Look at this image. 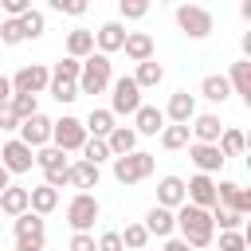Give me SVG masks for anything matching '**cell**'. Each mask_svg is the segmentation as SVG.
Here are the masks:
<instances>
[{"instance_id":"obj_46","label":"cell","mask_w":251,"mask_h":251,"mask_svg":"<svg viewBox=\"0 0 251 251\" xmlns=\"http://www.w3.org/2000/svg\"><path fill=\"white\" fill-rule=\"evenodd\" d=\"M51 8L63 12V16H82L86 12V0H51Z\"/></svg>"},{"instance_id":"obj_19","label":"cell","mask_w":251,"mask_h":251,"mask_svg":"<svg viewBox=\"0 0 251 251\" xmlns=\"http://www.w3.org/2000/svg\"><path fill=\"white\" fill-rule=\"evenodd\" d=\"M165 126H169V122H165L161 106H145V102H141V110L133 114V133H137V137H157Z\"/></svg>"},{"instance_id":"obj_43","label":"cell","mask_w":251,"mask_h":251,"mask_svg":"<svg viewBox=\"0 0 251 251\" xmlns=\"http://www.w3.org/2000/svg\"><path fill=\"white\" fill-rule=\"evenodd\" d=\"M247 231H220V251H247Z\"/></svg>"},{"instance_id":"obj_8","label":"cell","mask_w":251,"mask_h":251,"mask_svg":"<svg viewBox=\"0 0 251 251\" xmlns=\"http://www.w3.org/2000/svg\"><path fill=\"white\" fill-rule=\"evenodd\" d=\"M8 82H12V94H31V98H35V94H43V90H47L51 71H47L43 63H27V67H20Z\"/></svg>"},{"instance_id":"obj_34","label":"cell","mask_w":251,"mask_h":251,"mask_svg":"<svg viewBox=\"0 0 251 251\" xmlns=\"http://www.w3.org/2000/svg\"><path fill=\"white\" fill-rule=\"evenodd\" d=\"M20 31H24V39H39V35L47 31V16H43L39 8H27V12L20 16Z\"/></svg>"},{"instance_id":"obj_49","label":"cell","mask_w":251,"mask_h":251,"mask_svg":"<svg viewBox=\"0 0 251 251\" xmlns=\"http://www.w3.org/2000/svg\"><path fill=\"white\" fill-rule=\"evenodd\" d=\"M12 102V82H8V75H0V106H8Z\"/></svg>"},{"instance_id":"obj_21","label":"cell","mask_w":251,"mask_h":251,"mask_svg":"<svg viewBox=\"0 0 251 251\" xmlns=\"http://www.w3.org/2000/svg\"><path fill=\"white\" fill-rule=\"evenodd\" d=\"M122 51H126V59H133V63H149V59H153V51H157V43H153V35H149V31H126Z\"/></svg>"},{"instance_id":"obj_23","label":"cell","mask_w":251,"mask_h":251,"mask_svg":"<svg viewBox=\"0 0 251 251\" xmlns=\"http://www.w3.org/2000/svg\"><path fill=\"white\" fill-rule=\"evenodd\" d=\"M224 78H227L231 94H239V98L251 106V63H247V59H235V63H231V71H227Z\"/></svg>"},{"instance_id":"obj_32","label":"cell","mask_w":251,"mask_h":251,"mask_svg":"<svg viewBox=\"0 0 251 251\" xmlns=\"http://www.w3.org/2000/svg\"><path fill=\"white\" fill-rule=\"evenodd\" d=\"M35 165H39L43 173H63L71 161H67V153H63V149H55V145H43V149H35Z\"/></svg>"},{"instance_id":"obj_7","label":"cell","mask_w":251,"mask_h":251,"mask_svg":"<svg viewBox=\"0 0 251 251\" xmlns=\"http://www.w3.org/2000/svg\"><path fill=\"white\" fill-rule=\"evenodd\" d=\"M106 110H110L114 118H118V114H129V118H133V114L141 110V90H137V82H133L129 75H122V78L110 82V106H106Z\"/></svg>"},{"instance_id":"obj_4","label":"cell","mask_w":251,"mask_h":251,"mask_svg":"<svg viewBox=\"0 0 251 251\" xmlns=\"http://www.w3.org/2000/svg\"><path fill=\"white\" fill-rule=\"evenodd\" d=\"M173 20H176L180 35H188V39H204V35H212V27H216V20H212V12H208L204 4H180V8L173 12Z\"/></svg>"},{"instance_id":"obj_10","label":"cell","mask_w":251,"mask_h":251,"mask_svg":"<svg viewBox=\"0 0 251 251\" xmlns=\"http://www.w3.org/2000/svg\"><path fill=\"white\" fill-rule=\"evenodd\" d=\"M184 204L212 212V208H216V176H204V173L188 176V180H184Z\"/></svg>"},{"instance_id":"obj_40","label":"cell","mask_w":251,"mask_h":251,"mask_svg":"<svg viewBox=\"0 0 251 251\" xmlns=\"http://www.w3.org/2000/svg\"><path fill=\"white\" fill-rule=\"evenodd\" d=\"M78 75H82V63L78 59H59L51 67V78H63V82H78Z\"/></svg>"},{"instance_id":"obj_33","label":"cell","mask_w":251,"mask_h":251,"mask_svg":"<svg viewBox=\"0 0 251 251\" xmlns=\"http://www.w3.org/2000/svg\"><path fill=\"white\" fill-rule=\"evenodd\" d=\"M216 149L224 153V161H227V157H239V153L247 149V133H243V129H224L220 141H216Z\"/></svg>"},{"instance_id":"obj_50","label":"cell","mask_w":251,"mask_h":251,"mask_svg":"<svg viewBox=\"0 0 251 251\" xmlns=\"http://www.w3.org/2000/svg\"><path fill=\"white\" fill-rule=\"evenodd\" d=\"M161 251H192V247H188L184 239H176V235H173V239H165V247H161Z\"/></svg>"},{"instance_id":"obj_15","label":"cell","mask_w":251,"mask_h":251,"mask_svg":"<svg viewBox=\"0 0 251 251\" xmlns=\"http://www.w3.org/2000/svg\"><path fill=\"white\" fill-rule=\"evenodd\" d=\"M188 161H192L196 173H204V176H216V173L224 169V153H220L216 145H200V141H188Z\"/></svg>"},{"instance_id":"obj_16","label":"cell","mask_w":251,"mask_h":251,"mask_svg":"<svg viewBox=\"0 0 251 251\" xmlns=\"http://www.w3.org/2000/svg\"><path fill=\"white\" fill-rule=\"evenodd\" d=\"M98 180H102V169H98V165H90V161H82V157L67 165V188L90 192V188H98Z\"/></svg>"},{"instance_id":"obj_13","label":"cell","mask_w":251,"mask_h":251,"mask_svg":"<svg viewBox=\"0 0 251 251\" xmlns=\"http://www.w3.org/2000/svg\"><path fill=\"white\" fill-rule=\"evenodd\" d=\"M20 141L35 153V149H43V145H51V118L47 114H35V118H27V122H20Z\"/></svg>"},{"instance_id":"obj_18","label":"cell","mask_w":251,"mask_h":251,"mask_svg":"<svg viewBox=\"0 0 251 251\" xmlns=\"http://www.w3.org/2000/svg\"><path fill=\"white\" fill-rule=\"evenodd\" d=\"M188 133H192V141H200V145H216L220 133H224V122H220V114H196V118L188 122Z\"/></svg>"},{"instance_id":"obj_45","label":"cell","mask_w":251,"mask_h":251,"mask_svg":"<svg viewBox=\"0 0 251 251\" xmlns=\"http://www.w3.org/2000/svg\"><path fill=\"white\" fill-rule=\"evenodd\" d=\"M67 251H98L94 247V231H75L71 243H67Z\"/></svg>"},{"instance_id":"obj_25","label":"cell","mask_w":251,"mask_h":251,"mask_svg":"<svg viewBox=\"0 0 251 251\" xmlns=\"http://www.w3.org/2000/svg\"><path fill=\"white\" fill-rule=\"evenodd\" d=\"M55 208H59V192H55V188H47V184L27 188V212H35V216H51Z\"/></svg>"},{"instance_id":"obj_37","label":"cell","mask_w":251,"mask_h":251,"mask_svg":"<svg viewBox=\"0 0 251 251\" xmlns=\"http://www.w3.org/2000/svg\"><path fill=\"white\" fill-rule=\"evenodd\" d=\"M78 153H82V161H90V165H98V169H102V161H114L102 137H86V145H82Z\"/></svg>"},{"instance_id":"obj_51","label":"cell","mask_w":251,"mask_h":251,"mask_svg":"<svg viewBox=\"0 0 251 251\" xmlns=\"http://www.w3.org/2000/svg\"><path fill=\"white\" fill-rule=\"evenodd\" d=\"M47 243H16V251H43Z\"/></svg>"},{"instance_id":"obj_20","label":"cell","mask_w":251,"mask_h":251,"mask_svg":"<svg viewBox=\"0 0 251 251\" xmlns=\"http://www.w3.org/2000/svg\"><path fill=\"white\" fill-rule=\"evenodd\" d=\"M184 204V176H161L157 180V208H169V212H176Z\"/></svg>"},{"instance_id":"obj_30","label":"cell","mask_w":251,"mask_h":251,"mask_svg":"<svg viewBox=\"0 0 251 251\" xmlns=\"http://www.w3.org/2000/svg\"><path fill=\"white\" fill-rule=\"evenodd\" d=\"M200 98H208V102H227L231 98V86H227V78L224 75H204L200 78Z\"/></svg>"},{"instance_id":"obj_1","label":"cell","mask_w":251,"mask_h":251,"mask_svg":"<svg viewBox=\"0 0 251 251\" xmlns=\"http://www.w3.org/2000/svg\"><path fill=\"white\" fill-rule=\"evenodd\" d=\"M173 220H176V239H184L192 251H204V247L216 243V227H212V216H208L204 208L180 204V208L173 212Z\"/></svg>"},{"instance_id":"obj_24","label":"cell","mask_w":251,"mask_h":251,"mask_svg":"<svg viewBox=\"0 0 251 251\" xmlns=\"http://www.w3.org/2000/svg\"><path fill=\"white\" fill-rule=\"evenodd\" d=\"M114 126H118V118H114L106 106H94V110L82 118V129H86V137H102V141H106Z\"/></svg>"},{"instance_id":"obj_31","label":"cell","mask_w":251,"mask_h":251,"mask_svg":"<svg viewBox=\"0 0 251 251\" xmlns=\"http://www.w3.org/2000/svg\"><path fill=\"white\" fill-rule=\"evenodd\" d=\"M157 141H161V149H169V153H176V149H188V141H192V133H188V126H165V129L157 133Z\"/></svg>"},{"instance_id":"obj_12","label":"cell","mask_w":251,"mask_h":251,"mask_svg":"<svg viewBox=\"0 0 251 251\" xmlns=\"http://www.w3.org/2000/svg\"><path fill=\"white\" fill-rule=\"evenodd\" d=\"M216 204L247 216V212H251V192H247L239 180H216Z\"/></svg>"},{"instance_id":"obj_6","label":"cell","mask_w":251,"mask_h":251,"mask_svg":"<svg viewBox=\"0 0 251 251\" xmlns=\"http://www.w3.org/2000/svg\"><path fill=\"white\" fill-rule=\"evenodd\" d=\"M51 145L63 149V153H78L86 145V129H82V118L75 114H63L59 122H51Z\"/></svg>"},{"instance_id":"obj_14","label":"cell","mask_w":251,"mask_h":251,"mask_svg":"<svg viewBox=\"0 0 251 251\" xmlns=\"http://www.w3.org/2000/svg\"><path fill=\"white\" fill-rule=\"evenodd\" d=\"M122 43H126V24L122 20H106L98 31H94V51L98 55H114V51H122Z\"/></svg>"},{"instance_id":"obj_48","label":"cell","mask_w":251,"mask_h":251,"mask_svg":"<svg viewBox=\"0 0 251 251\" xmlns=\"http://www.w3.org/2000/svg\"><path fill=\"white\" fill-rule=\"evenodd\" d=\"M0 129H4V133H12V129H20V118L12 114V106H0Z\"/></svg>"},{"instance_id":"obj_22","label":"cell","mask_w":251,"mask_h":251,"mask_svg":"<svg viewBox=\"0 0 251 251\" xmlns=\"http://www.w3.org/2000/svg\"><path fill=\"white\" fill-rule=\"evenodd\" d=\"M141 227H145L149 235H157V239H173V235H176V220H173V212H169V208H157V204L145 212V224H141Z\"/></svg>"},{"instance_id":"obj_41","label":"cell","mask_w":251,"mask_h":251,"mask_svg":"<svg viewBox=\"0 0 251 251\" xmlns=\"http://www.w3.org/2000/svg\"><path fill=\"white\" fill-rule=\"evenodd\" d=\"M118 16L122 20H145L149 16V0H118Z\"/></svg>"},{"instance_id":"obj_42","label":"cell","mask_w":251,"mask_h":251,"mask_svg":"<svg viewBox=\"0 0 251 251\" xmlns=\"http://www.w3.org/2000/svg\"><path fill=\"white\" fill-rule=\"evenodd\" d=\"M0 43H4V47H20V43H24L20 20H4V24H0Z\"/></svg>"},{"instance_id":"obj_29","label":"cell","mask_w":251,"mask_h":251,"mask_svg":"<svg viewBox=\"0 0 251 251\" xmlns=\"http://www.w3.org/2000/svg\"><path fill=\"white\" fill-rule=\"evenodd\" d=\"M0 212L4 216H24L27 212V188H20V184H8L4 192H0Z\"/></svg>"},{"instance_id":"obj_11","label":"cell","mask_w":251,"mask_h":251,"mask_svg":"<svg viewBox=\"0 0 251 251\" xmlns=\"http://www.w3.org/2000/svg\"><path fill=\"white\" fill-rule=\"evenodd\" d=\"M161 114H165L169 126H188V122L196 118V94H188V90H173Z\"/></svg>"},{"instance_id":"obj_39","label":"cell","mask_w":251,"mask_h":251,"mask_svg":"<svg viewBox=\"0 0 251 251\" xmlns=\"http://www.w3.org/2000/svg\"><path fill=\"white\" fill-rule=\"evenodd\" d=\"M47 94H51L55 102H63V106H67V102H75V98H78V82H63V78H51V82H47Z\"/></svg>"},{"instance_id":"obj_54","label":"cell","mask_w":251,"mask_h":251,"mask_svg":"<svg viewBox=\"0 0 251 251\" xmlns=\"http://www.w3.org/2000/svg\"><path fill=\"white\" fill-rule=\"evenodd\" d=\"M145 251H149V247H145Z\"/></svg>"},{"instance_id":"obj_2","label":"cell","mask_w":251,"mask_h":251,"mask_svg":"<svg viewBox=\"0 0 251 251\" xmlns=\"http://www.w3.org/2000/svg\"><path fill=\"white\" fill-rule=\"evenodd\" d=\"M110 82H114V63L98 51L86 55L82 75H78V94H102V90H110Z\"/></svg>"},{"instance_id":"obj_53","label":"cell","mask_w":251,"mask_h":251,"mask_svg":"<svg viewBox=\"0 0 251 251\" xmlns=\"http://www.w3.org/2000/svg\"><path fill=\"white\" fill-rule=\"evenodd\" d=\"M247 251H251V247H247Z\"/></svg>"},{"instance_id":"obj_26","label":"cell","mask_w":251,"mask_h":251,"mask_svg":"<svg viewBox=\"0 0 251 251\" xmlns=\"http://www.w3.org/2000/svg\"><path fill=\"white\" fill-rule=\"evenodd\" d=\"M86 55H94V31H86V27H71L67 31V59H86Z\"/></svg>"},{"instance_id":"obj_38","label":"cell","mask_w":251,"mask_h":251,"mask_svg":"<svg viewBox=\"0 0 251 251\" xmlns=\"http://www.w3.org/2000/svg\"><path fill=\"white\" fill-rule=\"evenodd\" d=\"M12 114L20 118V122H27V118H35L39 114V98H31V94H12Z\"/></svg>"},{"instance_id":"obj_44","label":"cell","mask_w":251,"mask_h":251,"mask_svg":"<svg viewBox=\"0 0 251 251\" xmlns=\"http://www.w3.org/2000/svg\"><path fill=\"white\" fill-rule=\"evenodd\" d=\"M94 247H98V251H126V247H122V235H118L114 227H110V231H102V235L94 239Z\"/></svg>"},{"instance_id":"obj_9","label":"cell","mask_w":251,"mask_h":251,"mask_svg":"<svg viewBox=\"0 0 251 251\" xmlns=\"http://www.w3.org/2000/svg\"><path fill=\"white\" fill-rule=\"evenodd\" d=\"M0 165L8 169V176H16V173H31V165H35V153L20 141V137H8L4 145H0Z\"/></svg>"},{"instance_id":"obj_35","label":"cell","mask_w":251,"mask_h":251,"mask_svg":"<svg viewBox=\"0 0 251 251\" xmlns=\"http://www.w3.org/2000/svg\"><path fill=\"white\" fill-rule=\"evenodd\" d=\"M208 216H212V227H220V231H243V220H247V216H239V212H231V208H220V204H216Z\"/></svg>"},{"instance_id":"obj_28","label":"cell","mask_w":251,"mask_h":251,"mask_svg":"<svg viewBox=\"0 0 251 251\" xmlns=\"http://www.w3.org/2000/svg\"><path fill=\"white\" fill-rule=\"evenodd\" d=\"M129 78L137 82V90H153V86L165 82V67H161L157 59H149V63H137V71H133Z\"/></svg>"},{"instance_id":"obj_52","label":"cell","mask_w":251,"mask_h":251,"mask_svg":"<svg viewBox=\"0 0 251 251\" xmlns=\"http://www.w3.org/2000/svg\"><path fill=\"white\" fill-rule=\"evenodd\" d=\"M8 184H12V176H8V169H4V165H0V192H4V188H8Z\"/></svg>"},{"instance_id":"obj_17","label":"cell","mask_w":251,"mask_h":251,"mask_svg":"<svg viewBox=\"0 0 251 251\" xmlns=\"http://www.w3.org/2000/svg\"><path fill=\"white\" fill-rule=\"evenodd\" d=\"M12 231H16V243H47V224H43V216H35V212L16 216Z\"/></svg>"},{"instance_id":"obj_36","label":"cell","mask_w":251,"mask_h":251,"mask_svg":"<svg viewBox=\"0 0 251 251\" xmlns=\"http://www.w3.org/2000/svg\"><path fill=\"white\" fill-rule=\"evenodd\" d=\"M118 235H122V247L126 251H145L149 247V231L141 224H126V231H118Z\"/></svg>"},{"instance_id":"obj_3","label":"cell","mask_w":251,"mask_h":251,"mask_svg":"<svg viewBox=\"0 0 251 251\" xmlns=\"http://www.w3.org/2000/svg\"><path fill=\"white\" fill-rule=\"evenodd\" d=\"M110 165H114V180H118V184H137V180L153 176V169H157L153 153H145V149H133V153H126V157H114Z\"/></svg>"},{"instance_id":"obj_47","label":"cell","mask_w":251,"mask_h":251,"mask_svg":"<svg viewBox=\"0 0 251 251\" xmlns=\"http://www.w3.org/2000/svg\"><path fill=\"white\" fill-rule=\"evenodd\" d=\"M27 8H31V0H4V12H8V20H20Z\"/></svg>"},{"instance_id":"obj_5","label":"cell","mask_w":251,"mask_h":251,"mask_svg":"<svg viewBox=\"0 0 251 251\" xmlns=\"http://www.w3.org/2000/svg\"><path fill=\"white\" fill-rule=\"evenodd\" d=\"M98 216H102V204H98L94 192H75L67 200V224H71V231H90Z\"/></svg>"},{"instance_id":"obj_27","label":"cell","mask_w":251,"mask_h":251,"mask_svg":"<svg viewBox=\"0 0 251 251\" xmlns=\"http://www.w3.org/2000/svg\"><path fill=\"white\" fill-rule=\"evenodd\" d=\"M106 149H110V157H126V153H133V149H137V133H133V126H114L110 137H106Z\"/></svg>"}]
</instances>
